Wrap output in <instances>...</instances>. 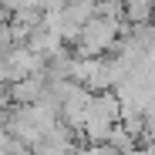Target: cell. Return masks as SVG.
<instances>
[{
	"mask_svg": "<svg viewBox=\"0 0 155 155\" xmlns=\"http://www.w3.org/2000/svg\"><path fill=\"white\" fill-rule=\"evenodd\" d=\"M121 17L128 27H148L155 24V0H121Z\"/></svg>",
	"mask_w": 155,
	"mask_h": 155,
	"instance_id": "obj_1",
	"label": "cell"
}]
</instances>
